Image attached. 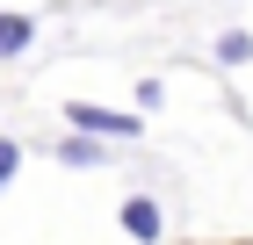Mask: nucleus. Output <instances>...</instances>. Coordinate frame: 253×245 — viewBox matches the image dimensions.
<instances>
[{"label":"nucleus","instance_id":"obj_3","mask_svg":"<svg viewBox=\"0 0 253 245\" xmlns=\"http://www.w3.org/2000/svg\"><path fill=\"white\" fill-rule=\"evenodd\" d=\"M37 43V15H22V7H0V65L7 58H22Z\"/></svg>","mask_w":253,"mask_h":245},{"label":"nucleus","instance_id":"obj_4","mask_svg":"<svg viewBox=\"0 0 253 245\" xmlns=\"http://www.w3.org/2000/svg\"><path fill=\"white\" fill-rule=\"evenodd\" d=\"M51 151H58V166H109V144H87V137H65V144H51Z\"/></svg>","mask_w":253,"mask_h":245},{"label":"nucleus","instance_id":"obj_5","mask_svg":"<svg viewBox=\"0 0 253 245\" xmlns=\"http://www.w3.org/2000/svg\"><path fill=\"white\" fill-rule=\"evenodd\" d=\"M246 58H253V36H246V29L217 36V65H246Z\"/></svg>","mask_w":253,"mask_h":245},{"label":"nucleus","instance_id":"obj_1","mask_svg":"<svg viewBox=\"0 0 253 245\" xmlns=\"http://www.w3.org/2000/svg\"><path fill=\"white\" fill-rule=\"evenodd\" d=\"M65 123H73L80 137H137L145 123L123 108H101V101H65Z\"/></svg>","mask_w":253,"mask_h":245},{"label":"nucleus","instance_id":"obj_2","mask_svg":"<svg viewBox=\"0 0 253 245\" xmlns=\"http://www.w3.org/2000/svg\"><path fill=\"white\" fill-rule=\"evenodd\" d=\"M116 224L130 231L137 245H159V238H167V216H159V202H152V195H130V202L116 209Z\"/></svg>","mask_w":253,"mask_h":245},{"label":"nucleus","instance_id":"obj_6","mask_svg":"<svg viewBox=\"0 0 253 245\" xmlns=\"http://www.w3.org/2000/svg\"><path fill=\"white\" fill-rule=\"evenodd\" d=\"M15 173H22V144L0 137V188H15Z\"/></svg>","mask_w":253,"mask_h":245}]
</instances>
